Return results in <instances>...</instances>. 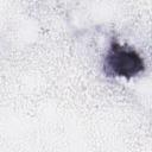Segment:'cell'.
<instances>
[{
    "mask_svg": "<svg viewBox=\"0 0 152 152\" xmlns=\"http://www.w3.org/2000/svg\"><path fill=\"white\" fill-rule=\"evenodd\" d=\"M104 69L116 77L131 78L145 69V63L135 50L126 48L118 42H112L104 57Z\"/></svg>",
    "mask_w": 152,
    "mask_h": 152,
    "instance_id": "cell-1",
    "label": "cell"
}]
</instances>
